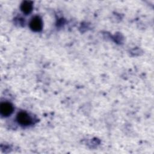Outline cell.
Masks as SVG:
<instances>
[{"label": "cell", "instance_id": "cell-1", "mask_svg": "<svg viewBox=\"0 0 154 154\" xmlns=\"http://www.w3.org/2000/svg\"><path fill=\"white\" fill-rule=\"evenodd\" d=\"M16 120L22 126H28L32 123V119L31 116L24 111H20L17 114Z\"/></svg>", "mask_w": 154, "mask_h": 154}, {"label": "cell", "instance_id": "cell-2", "mask_svg": "<svg viewBox=\"0 0 154 154\" xmlns=\"http://www.w3.org/2000/svg\"><path fill=\"white\" fill-rule=\"evenodd\" d=\"M29 27L33 31H40L43 28L42 19L39 16H34L32 17L29 23Z\"/></svg>", "mask_w": 154, "mask_h": 154}, {"label": "cell", "instance_id": "cell-3", "mask_svg": "<svg viewBox=\"0 0 154 154\" xmlns=\"http://www.w3.org/2000/svg\"><path fill=\"white\" fill-rule=\"evenodd\" d=\"M14 110V107L13 105L7 102H2L0 106V112L2 116L4 117H7L11 115Z\"/></svg>", "mask_w": 154, "mask_h": 154}, {"label": "cell", "instance_id": "cell-4", "mask_svg": "<svg viewBox=\"0 0 154 154\" xmlns=\"http://www.w3.org/2000/svg\"><path fill=\"white\" fill-rule=\"evenodd\" d=\"M33 8V4L31 1H23L20 5V10L25 14H29L31 12Z\"/></svg>", "mask_w": 154, "mask_h": 154}]
</instances>
